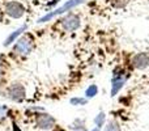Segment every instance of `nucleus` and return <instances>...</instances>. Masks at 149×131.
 Wrapping results in <instances>:
<instances>
[{
	"label": "nucleus",
	"mask_w": 149,
	"mask_h": 131,
	"mask_svg": "<svg viewBox=\"0 0 149 131\" xmlns=\"http://www.w3.org/2000/svg\"><path fill=\"white\" fill-rule=\"evenodd\" d=\"M8 95H9V98L16 102H20L25 98V88L21 84H13L9 87L8 89Z\"/></svg>",
	"instance_id": "3"
},
{
	"label": "nucleus",
	"mask_w": 149,
	"mask_h": 131,
	"mask_svg": "<svg viewBox=\"0 0 149 131\" xmlns=\"http://www.w3.org/2000/svg\"><path fill=\"white\" fill-rule=\"evenodd\" d=\"M98 93V87L95 84H92L90 87H88V89L85 90V96H86L88 98H92L94 97L95 95Z\"/></svg>",
	"instance_id": "10"
},
{
	"label": "nucleus",
	"mask_w": 149,
	"mask_h": 131,
	"mask_svg": "<svg viewBox=\"0 0 149 131\" xmlns=\"http://www.w3.org/2000/svg\"><path fill=\"white\" fill-rule=\"evenodd\" d=\"M37 125H38L39 129L43 130H50L54 127L55 125V118H52L49 114H39L37 117Z\"/></svg>",
	"instance_id": "6"
},
{
	"label": "nucleus",
	"mask_w": 149,
	"mask_h": 131,
	"mask_svg": "<svg viewBox=\"0 0 149 131\" xmlns=\"http://www.w3.org/2000/svg\"><path fill=\"white\" fill-rule=\"evenodd\" d=\"M128 3V0H119V3L116 4V7H119V8H122V7H124V5Z\"/></svg>",
	"instance_id": "14"
},
{
	"label": "nucleus",
	"mask_w": 149,
	"mask_h": 131,
	"mask_svg": "<svg viewBox=\"0 0 149 131\" xmlns=\"http://www.w3.org/2000/svg\"><path fill=\"white\" fill-rule=\"evenodd\" d=\"M92 131H100V129H98V127H95V129H93Z\"/></svg>",
	"instance_id": "15"
},
{
	"label": "nucleus",
	"mask_w": 149,
	"mask_h": 131,
	"mask_svg": "<svg viewBox=\"0 0 149 131\" xmlns=\"http://www.w3.org/2000/svg\"><path fill=\"white\" fill-rule=\"evenodd\" d=\"M5 12L12 18H20L25 13V8L18 1H9L5 4Z\"/></svg>",
	"instance_id": "2"
},
{
	"label": "nucleus",
	"mask_w": 149,
	"mask_h": 131,
	"mask_svg": "<svg viewBox=\"0 0 149 131\" xmlns=\"http://www.w3.org/2000/svg\"><path fill=\"white\" fill-rule=\"evenodd\" d=\"M24 30H26V25H24V26H21V28H18V29H16L13 33H10L9 36L7 37V39H5V42H4V46H9V45H12L13 42L17 39V37L20 36L21 33H22Z\"/></svg>",
	"instance_id": "9"
},
{
	"label": "nucleus",
	"mask_w": 149,
	"mask_h": 131,
	"mask_svg": "<svg viewBox=\"0 0 149 131\" xmlns=\"http://www.w3.org/2000/svg\"><path fill=\"white\" fill-rule=\"evenodd\" d=\"M31 49H33V41H31L29 37L28 38H26V37L20 38L17 42H16L15 46H13V50L18 51L20 54H29Z\"/></svg>",
	"instance_id": "4"
},
{
	"label": "nucleus",
	"mask_w": 149,
	"mask_h": 131,
	"mask_svg": "<svg viewBox=\"0 0 149 131\" xmlns=\"http://www.w3.org/2000/svg\"><path fill=\"white\" fill-rule=\"evenodd\" d=\"M94 122H95V125L98 126V129H100V127L103 125V122H105V114H103V113H100L97 117H95Z\"/></svg>",
	"instance_id": "12"
},
{
	"label": "nucleus",
	"mask_w": 149,
	"mask_h": 131,
	"mask_svg": "<svg viewBox=\"0 0 149 131\" xmlns=\"http://www.w3.org/2000/svg\"><path fill=\"white\" fill-rule=\"evenodd\" d=\"M62 25L65 30L73 32L77 28H80V17L76 15H68L67 17H64L62 20Z\"/></svg>",
	"instance_id": "5"
},
{
	"label": "nucleus",
	"mask_w": 149,
	"mask_h": 131,
	"mask_svg": "<svg viewBox=\"0 0 149 131\" xmlns=\"http://www.w3.org/2000/svg\"><path fill=\"white\" fill-rule=\"evenodd\" d=\"M71 105H85L86 104V98H81V97H73L71 98Z\"/></svg>",
	"instance_id": "11"
},
{
	"label": "nucleus",
	"mask_w": 149,
	"mask_h": 131,
	"mask_svg": "<svg viewBox=\"0 0 149 131\" xmlns=\"http://www.w3.org/2000/svg\"><path fill=\"white\" fill-rule=\"evenodd\" d=\"M134 66L139 69H144L149 66V55L145 53H140V54L135 55L134 58Z\"/></svg>",
	"instance_id": "7"
},
{
	"label": "nucleus",
	"mask_w": 149,
	"mask_h": 131,
	"mask_svg": "<svg viewBox=\"0 0 149 131\" xmlns=\"http://www.w3.org/2000/svg\"><path fill=\"white\" fill-rule=\"evenodd\" d=\"M105 131H120V129H119V126H118L116 122H110V123L106 126Z\"/></svg>",
	"instance_id": "13"
},
{
	"label": "nucleus",
	"mask_w": 149,
	"mask_h": 131,
	"mask_svg": "<svg viewBox=\"0 0 149 131\" xmlns=\"http://www.w3.org/2000/svg\"><path fill=\"white\" fill-rule=\"evenodd\" d=\"M84 1V0H68L67 3H64V4L62 5L60 8H58V9H55V11H52V12H50V13H47L46 16H43V17H41L38 20V22H47V21H50L51 18H54L55 16H59V15H63L64 12H67V11H70V9H72L73 7H76V5H79V4H81V3Z\"/></svg>",
	"instance_id": "1"
},
{
	"label": "nucleus",
	"mask_w": 149,
	"mask_h": 131,
	"mask_svg": "<svg viewBox=\"0 0 149 131\" xmlns=\"http://www.w3.org/2000/svg\"><path fill=\"white\" fill-rule=\"evenodd\" d=\"M126 79L123 76H119V75H114L113 79V84H111V96H115L116 93L120 90V88H123Z\"/></svg>",
	"instance_id": "8"
}]
</instances>
